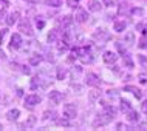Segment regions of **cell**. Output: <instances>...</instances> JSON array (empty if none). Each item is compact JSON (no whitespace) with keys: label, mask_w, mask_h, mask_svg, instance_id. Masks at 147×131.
Listing matches in <instances>:
<instances>
[{"label":"cell","mask_w":147,"mask_h":131,"mask_svg":"<svg viewBox=\"0 0 147 131\" xmlns=\"http://www.w3.org/2000/svg\"><path fill=\"white\" fill-rule=\"evenodd\" d=\"M65 76H67V70L63 66H59L57 68V80H63Z\"/></svg>","instance_id":"83f0119b"},{"label":"cell","mask_w":147,"mask_h":131,"mask_svg":"<svg viewBox=\"0 0 147 131\" xmlns=\"http://www.w3.org/2000/svg\"><path fill=\"white\" fill-rule=\"evenodd\" d=\"M130 14H132L133 17H141V15L144 14V9H142V8H133V9H130Z\"/></svg>","instance_id":"f1b7e54d"},{"label":"cell","mask_w":147,"mask_h":131,"mask_svg":"<svg viewBox=\"0 0 147 131\" xmlns=\"http://www.w3.org/2000/svg\"><path fill=\"white\" fill-rule=\"evenodd\" d=\"M40 96H37V94H28V96L25 97V106H28V108H33V106L39 105L40 104Z\"/></svg>","instance_id":"5b68a950"},{"label":"cell","mask_w":147,"mask_h":131,"mask_svg":"<svg viewBox=\"0 0 147 131\" xmlns=\"http://www.w3.org/2000/svg\"><path fill=\"white\" fill-rule=\"evenodd\" d=\"M47 5L48 6H53V8H59L62 5V0H47Z\"/></svg>","instance_id":"1f68e13d"},{"label":"cell","mask_w":147,"mask_h":131,"mask_svg":"<svg viewBox=\"0 0 147 131\" xmlns=\"http://www.w3.org/2000/svg\"><path fill=\"white\" fill-rule=\"evenodd\" d=\"M42 62V55H39V54H34V55H31L30 57V65H39V63Z\"/></svg>","instance_id":"cb8c5ba5"},{"label":"cell","mask_w":147,"mask_h":131,"mask_svg":"<svg viewBox=\"0 0 147 131\" xmlns=\"http://www.w3.org/2000/svg\"><path fill=\"white\" fill-rule=\"evenodd\" d=\"M36 122H37V117H36V116H30V117L20 125V128H33V126L36 125Z\"/></svg>","instance_id":"2e32d148"},{"label":"cell","mask_w":147,"mask_h":131,"mask_svg":"<svg viewBox=\"0 0 147 131\" xmlns=\"http://www.w3.org/2000/svg\"><path fill=\"white\" fill-rule=\"evenodd\" d=\"M48 97H50V100L53 102L54 105H59L63 100V97H65V96H63V93H61V91L54 90V91H51V93L48 94Z\"/></svg>","instance_id":"52a82bcc"},{"label":"cell","mask_w":147,"mask_h":131,"mask_svg":"<svg viewBox=\"0 0 147 131\" xmlns=\"http://www.w3.org/2000/svg\"><path fill=\"white\" fill-rule=\"evenodd\" d=\"M76 20L79 23H84L88 20V13L84 9V8H78V11H76Z\"/></svg>","instance_id":"9c48e42d"},{"label":"cell","mask_w":147,"mask_h":131,"mask_svg":"<svg viewBox=\"0 0 147 131\" xmlns=\"http://www.w3.org/2000/svg\"><path fill=\"white\" fill-rule=\"evenodd\" d=\"M57 48L61 53H65L67 49H68V40H61V42H57Z\"/></svg>","instance_id":"4316f807"},{"label":"cell","mask_w":147,"mask_h":131,"mask_svg":"<svg viewBox=\"0 0 147 131\" xmlns=\"http://www.w3.org/2000/svg\"><path fill=\"white\" fill-rule=\"evenodd\" d=\"M125 42H127V45H133V43H135V37H133V34H132V33H129V34H127Z\"/></svg>","instance_id":"e575fe53"},{"label":"cell","mask_w":147,"mask_h":131,"mask_svg":"<svg viewBox=\"0 0 147 131\" xmlns=\"http://www.w3.org/2000/svg\"><path fill=\"white\" fill-rule=\"evenodd\" d=\"M56 117H57V113L54 110H48V111H45V113L42 114V120L43 122H53V120H56Z\"/></svg>","instance_id":"30bf717a"},{"label":"cell","mask_w":147,"mask_h":131,"mask_svg":"<svg viewBox=\"0 0 147 131\" xmlns=\"http://www.w3.org/2000/svg\"><path fill=\"white\" fill-rule=\"evenodd\" d=\"M17 20H19V11H14V13H11V14L5 19V22H6L8 26H13Z\"/></svg>","instance_id":"7c38bea8"},{"label":"cell","mask_w":147,"mask_h":131,"mask_svg":"<svg viewBox=\"0 0 147 131\" xmlns=\"http://www.w3.org/2000/svg\"><path fill=\"white\" fill-rule=\"evenodd\" d=\"M93 39H94V40H98L101 45H104L105 42L112 40V34H110L107 29H96L93 33Z\"/></svg>","instance_id":"6da1fadb"},{"label":"cell","mask_w":147,"mask_h":131,"mask_svg":"<svg viewBox=\"0 0 147 131\" xmlns=\"http://www.w3.org/2000/svg\"><path fill=\"white\" fill-rule=\"evenodd\" d=\"M102 3H104L105 6H113L115 3H116V0H102Z\"/></svg>","instance_id":"ab89813d"},{"label":"cell","mask_w":147,"mask_h":131,"mask_svg":"<svg viewBox=\"0 0 147 131\" xmlns=\"http://www.w3.org/2000/svg\"><path fill=\"white\" fill-rule=\"evenodd\" d=\"M125 28H127L125 20H116L113 23V29L116 31V33H122V31H125Z\"/></svg>","instance_id":"ac0fdd59"},{"label":"cell","mask_w":147,"mask_h":131,"mask_svg":"<svg viewBox=\"0 0 147 131\" xmlns=\"http://www.w3.org/2000/svg\"><path fill=\"white\" fill-rule=\"evenodd\" d=\"M79 2H81V0H67V5L71 6V8H74V6H76Z\"/></svg>","instance_id":"f35d334b"},{"label":"cell","mask_w":147,"mask_h":131,"mask_svg":"<svg viewBox=\"0 0 147 131\" xmlns=\"http://www.w3.org/2000/svg\"><path fill=\"white\" fill-rule=\"evenodd\" d=\"M57 23H59L62 28H68L71 23H73V17H71V15H63V17H61V19L57 20Z\"/></svg>","instance_id":"4fadbf2b"},{"label":"cell","mask_w":147,"mask_h":131,"mask_svg":"<svg viewBox=\"0 0 147 131\" xmlns=\"http://www.w3.org/2000/svg\"><path fill=\"white\" fill-rule=\"evenodd\" d=\"M127 14H130V6L127 5V3H121L118 8V15H127Z\"/></svg>","instance_id":"44dd1931"},{"label":"cell","mask_w":147,"mask_h":131,"mask_svg":"<svg viewBox=\"0 0 147 131\" xmlns=\"http://www.w3.org/2000/svg\"><path fill=\"white\" fill-rule=\"evenodd\" d=\"M87 6H88V11H91V13H98V11H101V8H102L99 0H88Z\"/></svg>","instance_id":"8fae6325"},{"label":"cell","mask_w":147,"mask_h":131,"mask_svg":"<svg viewBox=\"0 0 147 131\" xmlns=\"http://www.w3.org/2000/svg\"><path fill=\"white\" fill-rule=\"evenodd\" d=\"M5 17H6V14H5V11H0V23H2L3 20H5Z\"/></svg>","instance_id":"b9f144b4"},{"label":"cell","mask_w":147,"mask_h":131,"mask_svg":"<svg viewBox=\"0 0 147 131\" xmlns=\"http://www.w3.org/2000/svg\"><path fill=\"white\" fill-rule=\"evenodd\" d=\"M127 113H129L127 114V120L129 122H136V124L140 122V114H138L135 110H130V111H127Z\"/></svg>","instance_id":"ffe728a7"},{"label":"cell","mask_w":147,"mask_h":131,"mask_svg":"<svg viewBox=\"0 0 147 131\" xmlns=\"http://www.w3.org/2000/svg\"><path fill=\"white\" fill-rule=\"evenodd\" d=\"M141 111H142L144 114H147V100L142 102V105H141Z\"/></svg>","instance_id":"60d3db41"},{"label":"cell","mask_w":147,"mask_h":131,"mask_svg":"<svg viewBox=\"0 0 147 131\" xmlns=\"http://www.w3.org/2000/svg\"><path fill=\"white\" fill-rule=\"evenodd\" d=\"M19 31H22V33L26 34V35H33V33H34L28 19H22V20L19 22Z\"/></svg>","instance_id":"277c9868"},{"label":"cell","mask_w":147,"mask_h":131,"mask_svg":"<svg viewBox=\"0 0 147 131\" xmlns=\"http://www.w3.org/2000/svg\"><path fill=\"white\" fill-rule=\"evenodd\" d=\"M124 55V65L125 66H129V68H133L135 66V63H133V60H132V57H130V54H122Z\"/></svg>","instance_id":"484cf974"},{"label":"cell","mask_w":147,"mask_h":131,"mask_svg":"<svg viewBox=\"0 0 147 131\" xmlns=\"http://www.w3.org/2000/svg\"><path fill=\"white\" fill-rule=\"evenodd\" d=\"M22 43H23V40H22V35L19 34V33L13 34V37H11V43H9V49H11V51L19 49V48L22 46Z\"/></svg>","instance_id":"8992f818"},{"label":"cell","mask_w":147,"mask_h":131,"mask_svg":"<svg viewBox=\"0 0 147 131\" xmlns=\"http://www.w3.org/2000/svg\"><path fill=\"white\" fill-rule=\"evenodd\" d=\"M112 116H109L107 113H102V114H99V116L94 119V122H93V126L94 128H98V126H104L107 124H110L112 122Z\"/></svg>","instance_id":"7a4b0ae2"},{"label":"cell","mask_w":147,"mask_h":131,"mask_svg":"<svg viewBox=\"0 0 147 131\" xmlns=\"http://www.w3.org/2000/svg\"><path fill=\"white\" fill-rule=\"evenodd\" d=\"M124 90H125V91H130V93H133V96L136 97V99H141V97H142V91L138 90L136 86H133V85H127V86H124Z\"/></svg>","instance_id":"e0dca14e"},{"label":"cell","mask_w":147,"mask_h":131,"mask_svg":"<svg viewBox=\"0 0 147 131\" xmlns=\"http://www.w3.org/2000/svg\"><path fill=\"white\" fill-rule=\"evenodd\" d=\"M6 34H8V29H2V31H0V45L3 43V40H5Z\"/></svg>","instance_id":"d590c367"},{"label":"cell","mask_w":147,"mask_h":131,"mask_svg":"<svg viewBox=\"0 0 147 131\" xmlns=\"http://www.w3.org/2000/svg\"><path fill=\"white\" fill-rule=\"evenodd\" d=\"M57 125H61V126H68L70 122H68V119H61V120H57Z\"/></svg>","instance_id":"8d00e7d4"},{"label":"cell","mask_w":147,"mask_h":131,"mask_svg":"<svg viewBox=\"0 0 147 131\" xmlns=\"http://www.w3.org/2000/svg\"><path fill=\"white\" fill-rule=\"evenodd\" d=\"M48 42H50V43H56V42H57V29H53V31L48 34Z\"/></svg>","instance_id":"f546056e"},{"label":"cell","mask_w":147,"mask_h":131,"mask_svg":"<svg viewBox=\"0 0 147 131\" xmlns=\"http://www.w3.org/2000/svg\"><path fill=\"white\" fill-rule=\"evenodd\" d=\"M104 113H107L109 116H112V117L116 116V110H115V106L109 105V104H104Z\"/></svg>","instance_id":"7402d4cb"},{"label":"cell","mask_w":147,"mask_h":131,"mask_svg":"<svg viewBox=\"0 0 147 131\" xmlns=\"http://www.w3.org/2000/svg\"><path fill=\"white\" fill-rule=\"evenodd\" d=\"M23 73H25V74H30V68H26V66H23Z\"/></svg>","instance_id":"7bdbcfd3"},{"label":"cell","mask_w":147,"mask_h":131,"mask_svg":"<svg viewBox=\"0 0 147 131\" xmlns=\"http://www.w3.org/2000/svg\"><path fill=\"white\" fill-rule=\"evenodd\" d=\"M138 46H140V48H147V35L146 34H142V37L140 39V40H138Z\"/></svg>","instance_id":"4dcf8cb0"},{"label":"cell","mask_w":147,"mask_h":131,"mask_svg":"<svg viewBox=\"0 0 147 131\" xmlns=\"http://www.w3.org/2000/svg\"><path fill=\"white\" fill-rule=\"evenodd\" d=\"M116 48H118V51H119L121 54H124V53H125L124 46H122V42H116Z\"/></svg>","instance_id":"74e56055"},{"label":"cell","mask_w":147,"mask_h":131,"mask_svg":"<svg viewBox=\"0 0 147 131\" xmlns=\"http://www.w3.org/2000/svg\"><path fill=\"white\" fill-rule=\"evenodd\" d=\"M121 110L122 111H130L132 110V104L127 99H121Z\"/></svg>","instance_id":"d4e9b609"},{"label":"cell","mask_w":147,"mask_h":131,"mask_svg":"<svg viewBox=\"0 0 147 131\" xmlns=\"http://www.w3.org/2000/svg\"><path fill=\"white\" fill-rule=\"evenodd\" d=\"M99 97H101V93H99V91H91V93H90V100L91 102H94Z\"/></svg>","instance_id":"d6a6232c"},{"label":"cell","mask_w":147,"mask_h":131,"mask_svg":"<svg viewBox=\"0 0 147 131\" xmlns=\"http://www.w3.org/2000/svg\"><path fill=\"white\" fill-rule=\"evenodd\" d=\"M0 57H2V59L5 57V54H3V51H0Z\"/></svg>","instance_id":"ee69618b"},{"label":"cell","mask_w":147,"mask_h":131,"mask_svg":"<svg viewBox=\"0 0 147 131\" xmlns=\"http://www.w3.org/2000/svg\"><path fill=\"white\" fill-rule=\"evenodd\" d=\"M36 26H37L39 29H42V28L45 26V20H43L42 17H37V19H36Z\"/></svg>","instance_id":"836d02e7"},{"label":"cell","mask_w":147,"mask_h":131,"mask_svg":"<svg viewBox=\"0 0 147 131\" xmlns=\"http://www.w3.org/2000/svg\"><path fill=\"white\" fill-rule=\"evenodd\" d=\"M146 2H147V0H146Z\"/></svg>","instance_id":"f6af8a7d"},{"label":"cell","mask_w":147,"mask_h":131,"mask_svg":"<svg viewBox=\"0 0 147 131\" xmlns=\"http://www.w3.org/2000/svg\"><path fill=\"white\" fill-rule=\"evenodd\" d=\"M102 59H104L105 63H115V62H116V59H118V55H116V53H113V51H107Z\"/></svg>","instance_id":"5bb4252c"},{"label":"cell","mask_w":147,"mask_h":131,"mask_svg":"<svg viewBox=\"0 0 147 131\" xmlns=\"http://www.w3.org/2000/svg\"><path fill=\"white\" fill-rule=\"evenodd\" d=\"M85 82H87V85L94 86V88H98V86L101 85V80H99V77L96 76V74H93V73H88V74H87Z\"/></svg>","instance_id":"ba28073f"},{"label":"cell","mask_w":147,"mask_h":131,"mask_svg":"<svg viewBox=\"0 0 147 131\" xmlns=\"http://www.w3.org/2000/svg\"><path fill=\"white\" fill-rule=\"evenodd\" d=\"M20 116V111H19L17 108H13V110H9L6 113V119L9 122H14V120H17V117Z\"/></svg>","instance_id":"9a60e30c"},{"label":"cell","mask_w":147,"mask_h":131,"mask_svg":"<svg viewBox=\"0 0 147 131\" xmlns=\"http://www.w3.org/2000/svg\"><path fill=\"white\" fill-rule=\"evenodd\" d=\"M87 53H90V46H81V48H73V55H76V57H81V55H84Z\"/></svg>","instance_id":"d6986e66"},{"label":"cell","mask_w":147,"mask_h":131,"mask_svg":"<svg viewBox=\"0 0 147 131\" xmlns=\"http://www.w3.org/2000/svg\"><path fill=\"white\" fill-rule=\"evenodd\" d=\"M138 62H140L141 68H144V71H147V55L138 54Z\"/></svg>","instance_id":"603a6c76"},{"label":"cell","mask_w":147,"mask_h":131,"mask_svg":"<svg viewBox=\"0 0 147 131\" xmlns=\"http://www.w3.org/2000/svg\"><path fill=\"white\" fill-rule=\"evenodd\" d=\"M76 114H78V108H76V105L74 104H67V105H63V117L65 119H74L76 117Z\"/></svg>","instance_id":"3957f363"}]
</instances>
